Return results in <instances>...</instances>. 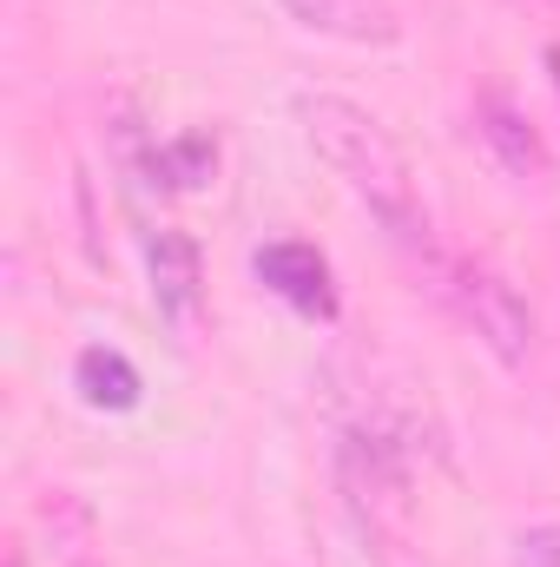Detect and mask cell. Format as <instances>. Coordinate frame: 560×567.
<instances>
[{
	"label": "cell",
	"instance_id": "cell-10",
	"mask_svg": "<svg viewBox=\"0 0 560 567\" xmlns=\"http://www.w3.org/2000/svg\"><path fill=\"white\" fill-rule=\"evenodd\" d=\"M548 73H554V86H560V47H548Z\"/></svg>",
	"mask_w": 560,
	"mask_h": 567
},
{
	"label": "cell",
	"instance_id": "cell-7",
	"mask_svg": "<svg viewBox=\"0 0 560 567\" xmlns=\"http://www.w3.org/2000/svg\"><path fill=\"white\" fill-rule=\"evenodd\" d=\"M145 265H152V297L172 323H191L198 317V284H205V265H198V245L185 231H152L145 245Z\"/></svg>",
	"mask_w": 560,
	"mask_h": 567
},
{
	"label": "cell",
	"instance_id": "cell-8",
	"mask_svg": "<svg viewBox=\"0 0 560 567\" xmlns=\"http://www.w3.org/2000/svg\"><path fill=\"white\" fill-rule=\"evenodd\" d=\"M73 390L93 403V410H133L139 403V370L126 363V350H106V343H93V350H80V363H73Z\"/></svg>",
	"mask_w": 560,
	"mask_h": 567
},
{
	"label": "cell",
	"instance_id": "cell-9",
	"mask_svg": "<svg viewBox=\"0 0 560 567\" xmlns=\"http://www.w3.org/2000/svg\"><path fill=\"white\" fill-rule=\"evenodd\" d=\"M211 165H218V145L205 140V133H185V140L158 145V152L145 158L152 185H178V192H205V185H211Z\"/></svg>",
	"mask_w": 560,
	"mask_h": 567
},
{
	"label": "cell",
	"instance_id": "cell-6",
	"mask_svg": "<svg viewBox=\"0 0 560 567\" xmlns=\"http://www.w3.org/2000/svg\"><path fill=\"white\" fill-rule=\"evenodd\" d=\"M278 7L317 40H343V47H396L403 40V13L390 0H278Z\"/></svg>",
	"mask_w": 560,
	"mask_h": 567
},
{
	"label": "cell",
	"instance_id": "cell-4",
	"mask_svg": "<svg viewBox=\"0 0 560 567\" xmlns=\"http://www.w3.org/2000/svg\"><path fill=\"white\" fill-rule=\"evenodd\" d=\"M251 271H258V284H265L271 297H283L290 310H303V317H317V323L336 317V278H330V258H323L317 245H303V238H271V245H258Z\"/></svg>",
	"mask_w": 560,
	"mask_h": 567
},
{
	"label": "cell",
	"instance_id": "cell-5",
	"mask_svg": "<svg viewBox=\"0 0 560 567\" xmlns=\"http://www.w3.org/2000/svg\"><path fill=\"white\" fill-rule=\"evenodd\" d=\"M475 133L481 145L495 152V165L508 172V178H521V185H548L554 178V152L548 140L528 126V113L515 106V100H501V93H481L475 100Z\"/></svg>",
	"mask_w": 560,
	"mask_h": 567
},
{
	"label": "cell",
	"instance_id": "cell-2",
	"mask_svg": "<svg viewBox=\"0 0 560 567\" xmlns=\"http://www.w3.org/2000/svg\"><path fill=\"white\" fill-rule=\"evenodd\" d=\"M435 290H442V303L475 330V343H481L501 370H528L541 323H535L528 297L501 278V271L468 265V258H448V265H435Z\"/></svg>",
	"mask_w": 560,
	"mask_h": 567
},
{
	"label": "cell",
	"instance_id": "cell-1",
	"mask_svg": "<svg viewBox=\"0 0 560 567\" xmlns=\"http://www.w3.org/2000/svg\"><path fill=\"white\" fill-rule=\"evenodd\" d=\"M297 126H303L310 152L343 178V192H350L356 205H370V218H376L396 245L435 258V238H428V212H422L409 152L396 145V133H390L370 106H356V100H343V93H303V100H297Z\"/></svg>",
	"mask_w": 560,
	"mask_h": 567
},
{
	"label": "cell",
	"instance_id": "cell-3",
	"mask_svg": "<svg viewBox=\"0 0 560 567\" xmlns=\"http://www.w3.org/2000/svg\"><path fill=\"white\" fill-rule=\"evenodd\" d=\"M0 567H100V515L73 488H40L0 542Z\"/></svg>",
	"mask_w": 560,
	"mask_h": 567
}]
</instances>
